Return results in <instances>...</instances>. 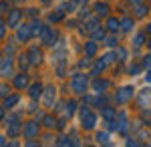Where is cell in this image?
I'll list each match as a JSON object with an SVG mask.
<instances>
[{
  "mask_svg": "<svg viewBox=\"0 0 151 147\" xmlns=\"http://www.w3.org/2000/svg\"><path fill=\"white\" fill-rule=\"evenodd\" d=\"M143 67L151 68V55H145V57H143Z\"/></svg>",
  "mask_w": 151,
  "mask_h": 147,
  "instance_id": "1f68e13d",
  "label": "cell"
},
{
  "mask_svg": "<svg viewBox=\"0 0 151 147\" xmlns=\"http://www.w3.org/2000/svg\"><path fill=\"white\" fill-rule=\"evenodd\" d=\"M60 18H63V14H60V12H57V14H48V20H50V22H58Z\"/></svg>",
  "mask_w": 151,
  "mask_h": 147,
  "instance_id": "4dcf8cb0",
  "label": "cell"
},
{
  "mask_svg": "<svg viewBox=\"0 0 151 147\" xmlns=\"http://www.w3.org/2000/svg\"><path fill=\"white\" fill-rule=\"evenodd\" d=\"M147 103L151 105V89H145L139 95V105H141V107H147Z\"/></svg>",
  "mask_w": 151,
  "mask_h": 147,
  "instance_id": "4fadbf2b",
  "label": "cell"
},
{
  "mask_svg": "<svg viewBox=\"0 0 151 147\" xmlns=\"http://www.w3.org/2000/svg\"><path fill=\"white\" fill-rule=\"evenodd\" d=\"M139 71H141V67H139V65H135V67H131L129 73H131V77H135V73H139Z\"/></svg>",
  "mask_w": 151,
  "mask_h": 147,
  "instance_id": "e575fe53",
  "label": "cell"
},
{
  "mask_svg": "<svg viewBox=\"0 0 151 147\" xmlns=\"http://www.w3.org/2000/svg\"><path fill=\"white\" fill-rule=\"evenodd\" d=\"M75 105H77L75 101H69V103H67V109H65V115H67V117H70V115L75 113Z\"/></svg>",
  "mask_w": 151,
  "mask_h": 147,
  "instance_id": "d4e9b609",
  "label": "cell"
},
{
  "mask_svg": "<svg viewBox=\"0 0 151 147\" xmlns=\"http://www.w3.org/2000/svg\"><path fill=\"white\" fill-rule=\"evenodd\" d=\"M93 38H95V40H99V38L103 40V38H105V30H103V28H97V30H93Z\"/></svg>",
  "mask_w": 151,
  "mask_h": 147,
  "instance_id": "4316f807",
  "label": "cell"
},
{
  "mask_svg": "<svg viewBox=\"0 0 151 147\" xmlns=\"http://www.w3.org/2000/svg\"><path fill=\"white\" fill-rule=\"evenodd\" d=\"M42 26H45V24L40 22V20H35V22L30 24V30H32V36H36V34H42V30H45Z\"/></svg>",
  "mask_w": 151,
  "mask_h": 147,
  "instance_id": "ac0fdd59",
  "label": "cell"
},
{
  "mask_svg": "<svg viewBox=\"0 0 151 147\" xmlns=\"http://www.w3.org/2000/svg\"><path fill=\"white\" fill-rule=\"evenodd\" d=\"M101 115H103L107 121H113V119H117V113H115V109H113V107H103Z\"/></svg>",
  "mask_w": 151,
  "mask_h": 147,
  "instance_id": "5bb4252c",
  "label": "cell"
},
{
  "mask_svg": "<svg viewBox=\"0 0 151 147\" xmlns=\"http://www.w3.org/2000/svg\"><path fill=\"white\" fill-rule=\"evenodd\" d=\"M133 95H135V89H133V87H123V89L117 91L115 101L119 103V105H125V103H129L133 99Z\"/></svg>",
  "mask_w": 151,
  "mask_h": 147,
  "instance_id": "3957f363",
  "label": "cell"
},
{
  "mask_svg": "<svg viewBox=\"0 0 151 147\" xmlns=\"http://www.w3.org/2000/svg\"><path fill=\"white\" fill-rule=\"evenodd\" d=\"M26 58H28L26 55H20V57H18V63H20V67H22V68H26V67H28V63H30V61H26Z\"/></svg>",
  "mask_w": 151,
  "mask_h": 147,
  "instance_id": "f1b7e54d",
  "label": "cell"
},
{
  "mask_svg": "<svg viewBox=\"0 0 151 147\" xmlns=\"http://www.w3.org/2000/svg\"><path fill=\"white\" fill-rule=\"evenodd\" d=\"M55 99H57V89H55V87L45 89V105H47V107H50V105L55 103Z\"/></svg>",
  "mask_w": 151,
  "mask_h": 147,
  "instance_id": "8992f818",
  "label": "cell"
},
{
  "mask_svg": "<svg viewBox=\"0 0 151 147\" xmlns=\"http://www.w3.org/2000/svg\"><path fill=\"white\" fill-rule=\"evenodd\" d=\"M58 143H60V145H70V143H73V141H69V139H67V137H63V141H58Z\"/></svg>",
  "mask_w": 151,
  "mask_h": 147,
  "instance_id": "8d00e7d4",
  "label": "cell"
},
{
  "mask_svg": "<svg viewBox=\"0 0 151 147\" xmlns=\"http://www.w3.org/2000/svg\"><path fill=\"white\" fill-rule=\"evenodd\" d=\"M97 143L109 145V143H111V141H109V133H97Z\"/></svg>",
  "mask_w": 151,
  "mask_h": 147,
  "instance_id": "603a6c76",
  "label": "cell"
},
{
  "mask_svg": "<svg viewBox=\"0 0 151 147\" xmlns=\"http://www.w3.org/2000/svg\"><path fill=\"white\" fill-rule=\"evenodd\" d=\"M149 143H151V141H149Z\"/></svg>",
  "mask_w": 151,
  "mask_h": 147,
  "instance_id": "ee69618b",
  "label": "cell"
},
{
  "mask_svg": "<svg viewBox=\"0 0 151 147\" xmlns=\"http://www.w3.org/2000/svg\"><path fill=\"white\" fill-rule=\"evenodd\" d=\"M133 26H135V22H133V18H129V16L121 20V30H125V32H131Z\"/></svg>",
  "mask_w": 151,
  "mask_h": 147,
  "instance_id": "9a60e30c",
  "label": "cell"
},
{
  "mask_svg": "<svg viewBox=\"0 0 151 147\" xmlns=\"http://www.w3.org/2000/svg\"><path fill=\"white\" fill-rule=\"evenodd\" d=\"M4 143H6V137H2V135H0V145H4Z\"/></svg>",
  "mask_w": 151,
  "mask_h": 147,
  "instance_id": "f35d334b",
  "label": "cell"
},
{
  "mask_svg": "<svg viewBox=\"0 0 151 147\" xmlns=\"http://www.w3.org/2000/svg\"><path fill=\"white\" fill-rule=\"evenodd\" d=\"M79 67H81V68H89V67H91V57H85L81 63H79Z\"/></svg>",
  "mask_w": 151,
  "mask_h": 147,
  "instance_id": "83f0119b",
  "label": "cell"
},
{
  "mask_svg": "<svg viewBox=\"0 0 151 147\" xmlns=\"http://www.w3.org/2000/svg\"><path fill=\"white\" fill-rule=\"evenodd\" d=\"M81 121H83L81 125L85 129H95V125H97V115L91 113L89 107H83L81 109Z\"/></svg>",
  "mask_w": 151,
  "mask_h": 147,
  "instance_id": "7a4b0ae2",
  "label": "cell"
},
{
  "mask_svg": "<svg viewBox=\"0 0 151 147\" xmlns=\"http://www.w3.org/2000/svg\"><path fill=\"white\" fill-rule=\"evenodd\" d=\"M42 43L45 45H48V46H55L57 45V38H58V32L57 30H52L50 26H45V30H42Z\"/></svg>",
  "mask_w": 151,
  "mask_h": 147,
  "instance_id": "277c9868",
  "label": "cell"
},
{
  "mask_svg": "<svg viewBox=\"0 0 151 147\" xmlns=\"http://www.w3.org/2000/svg\"><path fill=\"white\" fill-rule=\"evenodd\" d=\"M145 79H147V83H151V68L147 71V75H145Z\"/></svg>",
  "mask_w": 151,
  "mask_h": 147,
  "instance_id": "74e56055",
  "label": "cell"
},
{
  "mask_svg": "<svg viewBox=\"0 0 151 147\" xmlns=\"http://www.w3.org/2000/svg\"><path fill=\"white\" fill-rule=\"evenodd\" d=\"M115 55H117V61H125V58H127V50H125V48H117Z\"/></svg>",
  "mask_w": 151,
  "mask_h": 147,
  "instance_id": "484cf974",
  "label": "cell"
},
{
  "mask_svg": "<svg viewBox=\"0 0 151 147\" xmlns=\"http://www.w3.org/2000/svg\"><path fill=\"white\" fill-rule=\"evenodd\" d=\"M28 95H30L32 99H38V97L42 95V85H40V83L32 85V87H30V93H28Z\"/></svg>",
  "mask_w": 151,
  "mask_h": 147,
  "instance_id": "2e32d148",
  "label": "cell"
},
{
  "mask_svg": "<svg viewBox=\"0 0 151 147\" xmlns=\"http://www.w3.org/2000/svg\"><path fill=\"white\" fill-rule=\"evenodd\" d=\"M26 85H28V75H16V77H14V87H16V89H24V87H26Z\"/></svg>",
  "mask_w": 151,
  "mask_h": 147,
  "instance_id": "30bf717a",
  "label": "cell"
},
{
  "mask_svg": "<svg viewBox=\"0 0 151 147\" xmlns=\"http://www.w3.org/2000/svg\"><path fill=\"white\" fill-rule=\"evenodd\" d=\"M87 87H89L87 75H83V73H77V75L73 77V91H75L77 95H85V93H87Z\"/></svg>",
  "mask_w": 151,
  "mask_h": 147,
  "instance_id": "6da1fadb",
  "label": "cell"
},
{
  "mask_svg": "<svg viewBox=\"0 0 151 147\" xmlns=\"http://www.w3.org/2000/svg\"><path fill=\"white\" fill-rule=\"evenodd\" d=\"M42 2H45V4H50V0H42Z\"/></svg>",
  "mask_w": 151,
  "mask_h": 147,
  "instance_id": "b9f144b4",
  "label": "cell"
},
{
  "mask_svg": "<svg viewBox=\"0 0 151 147\" xmlns=\"http://www.w3.org/2000/svg\"><path fill=\"white\" fill-rule=\"evenodd\" d=\"M8 91H10V87L4 85V87H0V95H8Z\"/></svg>",
  "mask_w": 151,
  "mask_h": 147,
  "instance_id": "d590c367",
  "label": "cell"
},
{
  "mask_svg": "<svg viewBox=\"0 0 151 147\" xmlns=\"http://www.w3.org/2000/svg\"><path fill=\"white\" fill-rule=\"evenodd\" d=\"M109 87H111V83H109V81H101V79H97L93 83V89H95V93H105V89H109Z\"/></svg>",
  "mask_w": 151,
  "mask_h": 147,
  "instance_id": "9c48e42d",
  "label": "cell"
},
{
  "mask_svg": "<svg viewBox=\"0 0 151 147\" xmlns=\"http://www.w3.org/2000/svg\"><path fill=\"white\" fill-rule=\"evenodd\" d=\"M107 46H117L115 36H109V38H107Z\"/></svg>",
  "mask_w": 151,
  "mask_h": 147,
  "instance_id": "836d02e7",
  "label": "cell"
},
{
  "mask_svg": "<svg viewBox=\"0 0 151 147\" xmlns=\"http://www.w3.org/2000/svg\"><path fill=\"white\" fill-rule=\"evenodd\" d=\"M143 45H145V34L139 32L135 36V48H139V46H143Z\"/></svg>",
  "mask_w": 151,
  "mask_h": 147,
  "instance_id": "cb8c5ba5",
  "label": "cell"
},
{
  "mask_svg": "<svg viewBox=\"0 0 151 147\" xmlns=\"http://www.w3.org/2000/svg\"><path fill=\"white\" fill-rule=\"evenodd\" d=\"M45 125H47V127H57L55 117H45Z\"/></svg>",
  "mask_w": 151,
  "mask_h": 147,
  "instance_id": "f546056e",
  "label": "cell"
},
{
  "mask_svg": "<svg viewBox=\"0 0 151 147\" xmlns=\"http://www.w3.org/2000/svg\"><path fill=\"white\" fill-rule=\"evenodd\" d=\"M149 46H151V43H149Z\"/></svg>",
  "mask_w": 151,
  "mask_h": 147,
  "instance_id": "7bdbcfd3",
  "label": "cell"
},
{
  "mask_svg": "<svg viewBox=\"0 0 151 147\" xmlns=\"http://www.w3.org/2000/svg\"><path fill=\"white\" fill-rule=\"evenodd\" d=\"M16 36H18V40L20 43H26L30 36H32V30H30V26H18V30H16Z\"/></svg>",
  "mask_w": 151,
  "mask_h": 147,
  "instance_id": "5b68a950",
  "label": "cell"
},
{
  "mask_svg": "<svg viewBox=\"0 0 151 147\" xmlns=\"http://www.w3.org/2000/svg\"><path fill=\"white\" fill-rule=\"evenodd\" d=\"M107 28H109L111 32H117V30L121 28V22H119L117 18H109V20H107Z\"/></svg>",
  "mask_w": 151,
  "mask_h": 147,
  "instance_id": "d6986e66",
  "label": "cell"
},
{
  "mask_svg": "<svg viewBox=\"0 0 151 147\" xmlns=\"http://www.w3.org/2000/svg\"><path fill=\"white\" fill-rule=\"evenodd\" d=\"M147 34H151V22L147 24Z\"/></svg>",
  "mask_w": 151,
  "mask_h": 147,
  "instance_id": "60d3db41",
  "label": "cell"
},
{
  "mask_svg": "<svg viewBox=\"0 0 151 147\" xmlns=\"http://www.w3.org/2000/svg\"><path fill=\"white\" fill-rule=\"evenodd\" d=\"M95 14H97V16H107V14H109V4H105V2L95 4Z\"/></svg>",
  "mask_w": 151,
  "mask_h": 147,
  "instance_id": "7c38bea8",
  "label": "cell"
},
{
  "mask_svg": "<svg viewBox=\"0 0 151 147\" xmlns=\"http://www.w3.org/2000/svg\"><path fill=\"white\" fill-rule=\"evenodd\" d=\"M2 36H6V24L0 20V38H2Z\"/></svg>",
  "mask_w": 151,
  "mask_h": 147,
  "instance_id": "d6a6232c",
  "label": "cell"
},
{
  "mask_svg": "<svg viewBox=\"0 0 151 147\" xmlns=\"http://www.w3.org/2000/svg\"><path fill=\"white\" fill-rule=\"evenodd\" d=\"M36 133H38V123H36V121H28L26 127H24V135L26 137H35Z\"/></svg>",
  "mask_w": 151,
  "mask_h": 147,
  "instance_id": "ba28073f",
  "label": "cell"
},
{
  "mask_svg": "<svg viewBox=\"0 0 151 147\" xmlns=\"http://www.w3.org/2000/svg\"><path fill=\"white\" fill-rule=\"evenodd\" d=\"M147 10H149V6H147V4H139V6L135 8V16H139V18H143V16L147 14Z\"/></svg>",
  "mask_w": 151,
  "mask_h": 147,
  "instance_id": "44dd1931",
  "label": "cell"
},
{
  "mask_svg": "<svg viewBox=\"0 0 151 147\" xmlns=\"http://www.w3.org/2000/svg\"><path fill=\"white\" fill-rule=\"evenodd\" d=\"M16 101H18V95H12V97H8V99L4 101V109H10L12 105H16Z\"/></svg>",
  "mask_w": 151,
  "mask_h": 147,
  "instance_id": "7402d4cb",
  "label": "cell"
},
{
  "mask_svg": "<svg viewBox=\"0 0 151 147\" xmlns=\"http://www.w3.org/2000/svg\"><path fill=\"white\" fill-rule=\"evenodd\" d=\"M2 115H4V105L0 107V119H2Z\"/></svg>",
  "mask_w": 151,
  "mask_h": 147,
  "instance_id": "ab89813d",
  "label": "cell"
},
{
  "mask_svg": "<svg viewBox=\"0 0 151 147\" xmlns=\"http://www.w3.org/2000/svg\"><path fill=\"white\" fill-rule=\"evenodd\" d=\"M0 73H2V75L6 73V77L12 75V61L10 58H4V63H0Z\"/></svg>",
  "mask_w": 151,
  "mask_h": 147,
  "instance_id": "8fae6325",
  "label": "cell"
},
{
  "mask_svg": "<svg viewBox=\"0 0 151 147\" xmlns=\"http://www.w3.org/2000/svg\"><path fill=\"white\" fill-rule=\"evenodd\" d=\"M42 61V53L38 50V48H30V63L36 65V63H40Z\"/></svg>",
  "mask_w": 151,
  "mask_h": 147,
  "instance_id": "e0dca14e",
  "label": "cell"
},
{
  "mask_svg": "<svg viewBox=\"0 0 151 147\" xmlns=\"http://www.w3.org/2000/svg\"><path fill=\"white\" fill-rule=\"evenodd\" d=\"M20 18H22V12H20V8H12L10 16H8V26H16V24L20 22Z\"/></svg>",
  "mask_w": 151,
  "mask_h": 147,
  "instance_id": "52a82bcc",
  "label": "cell"
},
{
  "mask_svg": "<svg viewBox=\"0 0 151 147\" xmlns=\"http://www.w3.org/2000/svg\"><path fill=\"white\" fill-rule=\"evenodd\" d=\"M85 53H87V57H95V53H97V43H87V45H85Z\"/></svg>",
  "mask_w": 151,
  "mask_h": 147,
  "instance_id": "ffe728a7",
  "label": "cell"
}]
</instances>
